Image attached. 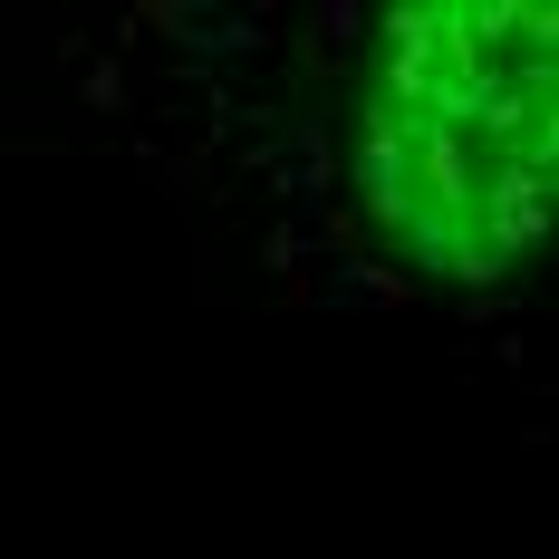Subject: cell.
Listing matches in <instances>:
<instances>
[{"label": "cell", "mask_w": 559, "mask_h": 559, "mask_svg": "<svg viewBox=\"0 0 559 559\" xmlns=\"http://www.w3.org/2000/svg\"><path fill=\"white\" fill-rule=\"evenodd\" d=\"M49 87L193 213H319L367 289L463 309L559 280V0L357 10L319 39L126 10L58 39Z\"/></svg>", "instance_id": "6da1fadb"}]
</instances>
